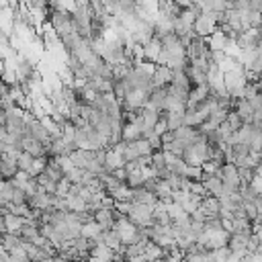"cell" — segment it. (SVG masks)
<instances>
[{
	"label": "cell",
	"instance_id": "1",
	"mask_svg": "<svg viewBox=\"0 0 262 262\" xmlns=\"http://www.w3.org/2000/svg\"><path fill=\"white\" fill-rule=\"evenodd\" d=\"M180 158L185 160L187 166H201L205 160H209V146L205 144V136L199 134V140L195 144L187 146Z\"/></svg>",
	"mask_w": 262,
	"mask_h": 262
},
{
	"label": "cell",
	"instance_id": "2",
	"mask_svg": "<svg viewBox=\"0 0 262 262\" xmlns=\"http://www.w3.org/2000/svg\"><path fill=\"white\" fill-rule=\"evenodd\" d=\"M223 84H225V92L231 98H244V90L248 86L246 76H244V68H238L233 72L223 74Z\"/></svg>",
	"mask_w": 262,
	"mask_h": 262
},
{
	"label": "cell",
	"instance_id": "3",
	"mask_svg": "<svg viewBox=\"0 0 262 262\" xmlns=\"http://www.w3.org/2000/svg\"><path fill=\"white\" fill-rule=\"evenodd\" d=\"M152 211H154V207H150V205L131 203L127 219L134 225H138V227H148V225H152Z\"/></svg>",
	"mask_w": 262,
	"mask_h": 262
},
{
	"label": "cell",
	"instance_id": "4",
	"mask_svg": "<svg viewBox=\"0 0 262 262\" xmlns=\"http://www.w3.org/2000/svg\"><path fill=\"white\" fill-rule=\"evenodd\" d=\"M217 23H215V13H199L195 23H193V33L195 37H203L207 39L213 31H215Z\"/></svg>",
	"mask_w": 262,
	"mask_h": 262
},
{
	"label": "cell",
	"instance_id": "5",
	"mask_svg": "<svg viewBox=\"0 0 262 262\" xmlns=\"http://www.w3.org/2000/svg\"><path fill=\"white\" fill-rule=\"evenodd\" d=\"M19 150H21V152L31 154L33 158H43V156H45V146H43V144H39L37 140H33L31 136H23V138H19Z\"/></svg>",
	"mask_w": 262,
	"mask_h": 262
},
{
	"label": "cell",
	"instance_id": "6",
	"mask_svg": "<svg viewBox=\"0 0 262 262\" xmlns=\"http://www.w3.org/2000/svg\"><path fill=\"white\" fill-rule=\"evenodd\" d=\"M119 215H117V211L111 207V209H107V207H100V209H96L94 213H92V219L102 227V229H111L113 225H115V219H117Z\"/></svg>",
	"mask_w": 262,
	"mask_h": 262
},
{
	"label": "cell",
	"instance_id": "7",
	"mask_svg": "<svg viewBox=\"0 0 262 262\" xmlns=\"http://www.w3.org/2000/svg\"><path fill=\"white\" fill-rule=\"evenodd\" d=\"M172 82V70L166 66H156L152 74V86L154 88H166Z\"/></svg>",
	"mask_w": 262,
	"mask_h": 262
},
{
	"label": "cell",
	"instance_id": "8",
	"mask_svg": "<svg viewBox=\"0 0 262 262\" xmlns=\"http://www.w3.org/2000/svg\"><path fill=\"white\" fill-rule=\"evenodd\" d=\"M199 182L203 185V189H205L207 197H217V195L221 193V189H223L221 178H219L217 174H203Z\"/></svg>",
	"mask_w": 262,
	"mask_h": 262
},
{
	"label": "cell",
	"instance_id": "9",
	"mask_svg": "<svg viewBox=\"0 0 262 262\" xmlns=\"http://www.w3.org/2000/svg\"><path fill=\"white\" fill-rule=\"evenodd\" d=\"M121 140L123 142H136V140H142V123L140 119L134 121V123H123L121 127Z\"/></svg>",
	"mask_w": 262,
	"mask_h": 262
},
{
	"label": "cell",
	"instance_id": "10",
	"mask_svg": "<svg viewBox=\"0 0 262 262\" xmlns=\"http://www.w3.org/2000/svg\"><path fill=\"white\" fill-rule=\"evenodd\" d=\"M27 205L33 211H45V209L51 207V195H47V193H35L31 197H27Z\"/></svg>",
	"mask_w": 262,
	"mask_h": 262
},
{
	"label": "cell",
	"instance_id": "11",
	"mask_svg": "<svg viewBox=\"0 0 262 262\" xmlns=\"http://www.w3.org/2000/svg\"><path fill=\"white\" fill-rule=\"evenodd\" d=\"M144 62H150V64H156L158 62V58H160V51H162V43H160V39H150L144 47Z\"/></svg>",
	"mask_w": 262,
	"mask_h": 262
},
{
	"label": "cell",
	"instance_id": "12",
	"mask_svg": "<svg viewBox=\"0 0 262 262\" xmlns=\"http://www.w3.org/2000/svg\"><path fill=\"white\" fill-rule=\"evenodd\" d=\"M3 221H5V231L7 233H15V235H19V231H21V227L25 223L23 217H19L15 213H9V211L3 213Z\"/></svg>",
	"mask_w": 262,
	"mask_h": 262
},
{
	"label": "cell",
	"instance_id": "13",
	"mask_svg": "<svg viewBox=\"0 0 262 262\" xmlns=\"http://www.w3.org/2000/svg\"><path fill=\"white\" fill-rule=\"evenodd\" d=\"M100 231H102V227L94 219H88V221H84L80 225V235L86 238V240H96L100 235Z\"/></svg>",
	"mask_w": 262,
	"mask_h": 262
},
{
	"label": "cell",
	"instance_id": "14",
	"mask_svg": "<svg viewBox=\"0 0 262 262\" xmlns=\"http://www.w3.org/2000/svg\"><path fill=\"white\" fill-rule=\"evenodd\" d=\"M109 197H113L115 203H131V201H134V191H131L129 187H125V185H121V187L115 189Z\"/></svg>",
	"mask_w": 262,
	"mask_h": 262
},
{
	"label": "cell",
	"instance_id": "15",
	"mask_svg": "<svg viewBox=\"0 0 262 262\" xmlns=\"http://www.w3.org/2000/svg\"><path fill=\"white\" fill-rule=\"evenodd\" d=\"M144 174H142V170L138 168V170H134V172H129L127 174V178H125V187H129L131 191H136V189H142L144 187Z\"/></svg>",
	"mask_w": 262,
	"mask_h": 262
},
{
	"label": "cell",
	"instance_id": "16",
	"mask_svg": "<svg viewBox=\"0 0 262 262\" xmlns=\"http://www.w3.org/2000/svg\"><path fill=\"white\" fill-rule=\"evenodd\" d=\"M17 168H19V172H25V174L31 176V170H33V156L27 154V152H21L19 158H17Z\"/></svg>",
	"mask_w": 262,
	"mask_h": 262
},
{
	"label": "cell",
	"instance_id": "17",
	"mask_svg": "<svg viewBox=\"0 0 262 262\" xmlns=\"http://www.w3.org/2000/svg\"><path fill=\"white\" fill-rule=\"evenodd\" d=\"M0 244H3V250L5 252H11L13 248H19L21 246V238L19 235H15V233H3L0 235Z\"/></svg>",
	"mask_w": 262,
	"mask_h": 262
},
{
	"label": "cell",
	"instance_id": "18",
	"mask_svg": "<svg viewBox=\"0 0 262 262\" xmlns=\"http://www.w3.org/2000/svg\"><path fill=\"white\" fill-rule=\"evenodd\" d=\"M182 115H185V113H166V111H164L166 129H168V131H176L178 127H182Z\"/></svg>",
	"mask_w": 262,
	"mask_h": 262
},
{
	"label": "cell",
	"instance_id": "19",
	"mask_svg": "<svg viewBox=\"0 0 262 262\" xmlns=\"http://www.w3.org/2000/svg\"><path fill=\"white\" fill-rule=\"evenodd\" d=\"M144 256H146L148 262H154V260H160V258L164 256V252H162V248H158L156 244L148 242V246L144 248Z\"/></svg>",
	"mask_w": 262,
	"mask_h": 262
},
{
	"label": "cell",
	"instance_id": "20",
	"mask_svg": "<svg viewBox=\"0 0 262 262\" xmlns=\"http://www.w3.org/2000/svg\"><path fill=\"white\" fill-rule=\"evenodd\" d=\"M131 146H134L138 156H150L152 154V148H150L148 140H136V142H131Z\"/></svg>",
	"mask_w": 262,
	"mask_h": 262
},
{
	"label": "cell",
	"instance_id": "21",
	"mask_svg": "<svg viewBox=\"0 0 262 262\" xmlns=\"http://www.w3.org/2000/svg\"><path fill=\"white\" fill-rule=\"evenodd\" d=\"M221 162H217V160H205L203 164H201V170H203V174H219V170H221Z\"/></svg>",
	"mask_w": 262,
	"mask_h": 262
},
{
	"label": "cell",
	"instance_id": "22",
	"mask_svg": "<svg viewBox=\"0 0 262 262\" xmlns=\"http://www.w3.org/2000/svg\"><path fill=\"white\" fill-rule=\"evenodd\" d=\"M225 123L231 127V131H233V134H235V131H238L242 125H244V121H242V119H240V117H238L233 111H229V113H227V117H225Z\"/></svg>",
	"mask_w": 262,
	"mask_h": 262
},
{
	"label": "cell",
	"instance_id": "23",
	"mask_svg": "<svg viewBox=\"0 0 262 262\" xmlns=\"http://www.w3.org/2000/svg\"><path fill=\"white\" fill-rule=\"evenodd\" d=\"M182 176H185V178H189V180H201L203 170H201V166H187Z\"/></svg>",
	"mask_w": 262,
	"mask_h": 262
},
{
	"label": "cell",
	"instance_id": "24",
	"mask_svg": "<svg viewBox=\"0 0 262 262\" xmlns=\"http://www.w3.org/2000/svg\"><path fill=\"white\" fill-rule=\"evenodd\" d=\"M68 193H70V182H68L66 178H62V180L58 182V187H56V197H62V199H64Z\"/></svg>",
	"mask_w": 262,
	"mask_h": 262
},
{
	"label": "cell",
	"instance_id": "25",
	"mask_svg": "<svg viewBox=\"0 0 262 262\" xmlns=\"http://www.w3.org/2000/svg\"><path fill=\"white\" fill-rule=\"evenodd\" d=\"M148 144H150L152 152H162V140H160V136L152 134V136L148 138Z\"/></svg>",
	"mask_w": 262,
	"mask_h": 262
},
{
	"label": "cell",
	"instance_id": "26",
	"mask_svg": "<svg viewBox=\"0 0 262 262\" xmlns=\"http://www.w3.org/2000/svg\"><path fill=\"white\" fill-rule=\"evenodd\" d=\"M248 185H250V189H252L256 195H260V193H262V176H260V174H254V176H252V180H250Z\"/></svg>",
	"mask_w": 262,
	"mask_h": 262
},
{
	"label": "cell",
	"instance_id": "27",
	"mask_svg": "<svg viewBox=\"0 0 262 262\" xmlns=\"http://www.w3.org/2000/svg\"><path fill=\"white\" fill-rule=\"evenodd\" d=\"M111 176H113L115 180H119V182H123V185H125V178H127V172H125V168H115V170L111 172Z\"/></svg>",
	"mask_w": 262,
	"mask_h": 262
},
{
	"label": "cell",
	"instance_id": "28",
	"mask_svg": "<svg viewBox=\"0 0 262 262\" xmlns=\"http://www.w3.org/2000/svg\"><path fill=\"white\" fill-rule=\"evenodd\" d=\"M260 9H262V0H250V11L260 13Z\"/></svg>",
	"mask_w": 262,
	"mask_h": 262
},
{
	"label": "cell",
	"instance_id": "29",
	"mask_svg": "<svg viewBox=\"0 0 262 262\" xmlns=\"http://www.w3.org/2000/svg\"><path fill=\"white\" fill-rule=\"evenodd\" d=\"M223 262H238V258H233V256H229L227 260H223Z\"/></svg>",
	"mask_w": 262,
	"mask_h": 262
},
{
	"label": "cell",
	"instance_id": "30",
	"mask_svg": "<svg viewBox=\"0 0 262 262\" xmlns=\"http://www.w3.org/2000/svg\"><path fill=\"white\" fill-rule=\"evenodd\" d=\"M39 262H54V258H45V260H39Z\"/></svg>",
	"mask_w": 262,
	"mask_h": 262
},
{
	"label": "cell",
	"instance_id": "31",
	"mask_svg": "<svg viewBox=\"0 0 262 262\" xmlns=\"http://www.w3.org/2000/svg\"><path fill=\"white\" fill-rule=\"evenodd\" d=\"M189 3H193V5H197V3H199V0H189Z\"/></svg>",
	"mask_w": 262,
	"mask_h": 262
}]
</instances>
